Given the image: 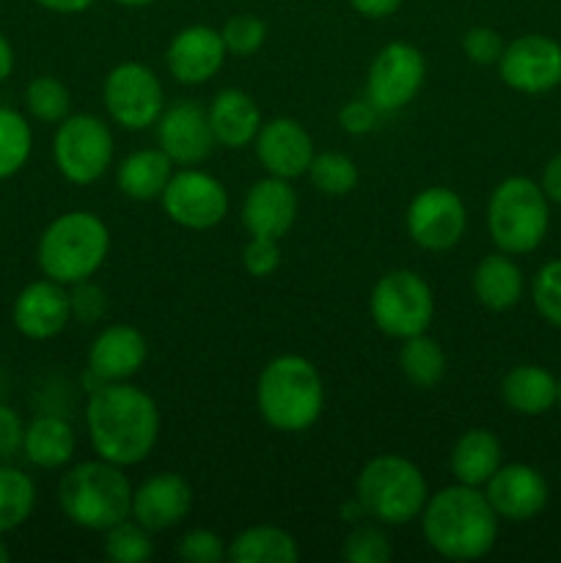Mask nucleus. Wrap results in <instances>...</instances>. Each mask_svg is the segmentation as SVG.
<instances>
[{"label": "nucleus", "mask_w": 561, "mask_h": 563, "mask_svg": "<svg viewBox=\"0 0 561 563\" xmlns=\"http://www.w3.org/2000/svg\"><path fill=\"white\" fill-rule=\"evenodd\" d=\"M350 5L366 20H385L399 11L402 0H350Z\"/></svg>", "instance_id": "obj_46"}, {"label": "nucleus", "mask_w": 561, "mask_h": 563, "mask_svg": "<svg viewBox=\"0 0 561 563\" xmlns=\"http://www.w3.org/2000/svg\"><path fill=\"white\" fill-rule=\"evenodd\" d=\"M148 361L146 335L132 324H110L88 350V377L102 383H124L132 379Z\"/></svg>", "instance_id": "obj_21"}, {"label": "nucleus", "mask_w": 561, "mask_h": 563, "mask_svg": "<svg viewBox=\"0 0 561 563\" xmlns=\"http://www.w3.org/2000/svg\"><path fill=\"white\" fill-rule=\"evenodd\" d=\"M297 192L289 179L264 176L253 181L242 201V225L251 236H273L284 240L297 220Z\"/></svg>", "instance_id": "obj_20"}, {"label": "nucleus", "mask_w": 561, "mask_h": 563, "mask_svg": "<svg viewBox=\"0 0 561 563\" xmlns=\"http://www.w3.org/2000/svg\"><path fill=\"white\" fill-rule=\"evenodd\" d=\"M427 80V60L410 42H391L374 55L366 77V99L380 113L407 108Z\"/></svg>", "instance_id": "obj_11"}, {"label": "nucleus", "mask_w": 561, "mask_h": 563, "mask_svg": "<svg viewBox=\"0 0 561 563\" xmlns=\"http://www.w3.org/2000/svg\"><path fill=\"white\" fill-rule=\"evenodd\" d=\"M242 267L253 278H270L280 267V247L273 236H251L242 247Z\"/></svg>", "instance_id": "obj_41"}, {"label": "nucleus", "mask_w": 561, "mask_h": 563, "mask_svg": "<svg viewBox=\"0 0 561 563\" xmlns=\"http://www.w3.org/2000/svg\"><path fill=\"white\" fill-rule=\"evenodd\" d=\"M504 47H506L504 36L490 25H473L468 27L465 36H462V53L468 55L471 64H479V66L498 64Z\"/></svg>", "instance_id": "obj_40"}, {"label": "nucleus", "mask_w": 561, "mask_h": 563, "mask_svg": "<svg viewBox=\"0 0 561 563\" xmlns=\"http://www.w3.org/2000/svg\"><path fill=\"white\" fill-rule=\"evenodd\" d=\"M429 487L421 467L399 454H380L361 467L355 500L369 520L399 528L421 517Z\"/></svg>", "instance_id": "obj_6"}, {"label": "nucleus", "mask_w": 561, "mask_h": 563, "mask_svg": "<svg viewBox=\"0 0 561 563\" xmlns=\"http://www.w3.org/2000/svg\"><path fill=\"white\" fill-rule=\"evenodd\" d=\"M14 328L31 341H50L64 333L72 322V300L69 291L58 280H33L16 295L11 306Z\"/></svg>", "instance_id": "obj_17"}, {"label": "nucleus", "mask_w": 561, "mask_h": 563, "mask_svg": "<svg viewBox=\"0 0 561 563\" xmlns=\"http://www.w3.org/2000/svg\"><path fill=\"white\" fill-rule=\"evenodd\" d=\"M534 308L548 324L561 330V258L544 262L531 284Z\"/></svg>", "instance_id": "obj_37"}, {"label": "nucleus", "mask_w": 561, "mask_h": 563, "mask_svg": "<svg viewBox=\"0 0 561 563\" xmlns=\"http://www.w3.org/2000/svg\"><path fill=\"white\" fill-rule=\"evenodd\" d=\"M526 278L509 253H490L473 269V295L487 311H512L522 300Z\"/></svg>", "instance_id": "obj_25"}, {"label": "nucleus", "mask_w": 561, "mask_h": 563, "mask_svg": "<svg viewBox=\"0 0 561 563\" xmlns=\"http://www.w3.org/2000/svg\"><path fill=\"white\" fill-rule=\"evenodd\" d=\"M394 555L388 533L380 528V522H358L341 544V559L350 563H385Z\"/></svg>", "instance_id": "obj_36"}, {"label": "nucleus", "mask_w": 561, "mask_h": 563, "mask_svg": "<svg viewBox=\"0 0 561 563\" xmlns=\"http://www.w3.org/2000/svg\"><path fill=\"white\" fill-rule=\"evenodd\" d=\"M157 146L182 168H196L212 154L215 135L209 126L207 108L193 99H179L163 110L157 119Z\"/></svg>", "instance_id": "obj_15"}, {"label": "nucleus", "mask_w": 561, "mask_h": 563, "mask_svg": "<svg viewBox=\"0 0 561 563\" xmlns=\"http://www.w3.org/2000/svg\"><path fill=\"white\" fill-rule=\"evenodd\" d=\"M495 66L512 91L548 93L561 86V44L544 33H526L506 44Z\"/></svg>", "instance_id": "obj_14"}, {"label": "nucleus", "mask_w": 561, "mask_h": 563, "mask_svg": "<svg viewBox=\"0 0 561 563\" xmlns=\"http://www.w3.org/2000/svg\"><path fill=\"white\" fill-rule=\"evenodd\" d=\"M170 176H174V163L163 148H138L119 163L116 185L132 201H154L163 196Z\"/></svg>", "instance_id": "obj_28"}, {"label": "nucleus", "mask_w": 561, "mask_h": 563, "mask_svg": "<svg viewBox=\"0 0 561 563\" xmlns=\"http://www.w3.org/2000/svg\"><path fill=\"white\" fill-rule=\"evenodd\" d=\"M33 3H38L47 11H55V14H80V11L91 9L97 0H33Z\"/></svg>", "instance_id": "obj_47"}, {"label": "nucleus", "mask_w": 561, "mask_h": 563, "mask_svg": "<svg viewBox=\"0 0 561 563\" xmlns=\"http://www.w3.org/2000/svg\"><path fill=\"white\" fill-rule=\"evenodd\" d=\"M22 438H25L22 418L9 405H0V460H9L22 451Z\"/></svg>", "instance_id": "obj_44"}, {"label": "nucleus", "mask_w": 561, "mask_h": 563, "mask_svg": "<svg viewBox=\"0 0 561 563\" xmlns=\"http://www.w3.org/2000/svg\"><path fill=\"white\" fill-rule=\"evenodd\" d=\"M256 407L278 432H308L324 410L322 374L302 355L273 357L258 374Z\"/></svg>", "instance_id": "obj_3"}, {"label": "nucleus", "mask_w": 561, "mask_h": 563, "mask_svg": "<svg viewBox=\"0 0 561 563\" xmlns=\"http://www.w3.org/2000/svg\"><path fill=\"white\" fill-rule=\"evenodd\" d=\"M105 110L119 126L143 132L157 124L165 110V91L160 77L138 60L113 66L102 86Z\"/></svg>", "instance_id": "obj_10"}, {"label": "nucleus", "mask_w": 561, "mask_h": 563, "mask_svg": "<svg viewBox=\"0 0 561 563\" xmlns=\"http://www.w3.org/2000/svg\"><path fill=\"white\" fill-rule=\"evenodd\" d=\"M33 148V132L25 115L14 108H0V181L25 168Z\"/></svg>", "instance_id": "obj_32"}, {"label": "nucleus", "mask_w": 561, "mask_h": 563, "mask_svg": "<svg viewBox=\"0 0 561 563\" xmlns=\"http://www.w3.org/2000/svg\"><path fill=\"white\" fill-rule=\"evenodd\" d=\"M501 401L522 418H539L559 405V379L537 363H522L501 379Z\"/></svg>", "instance_id": "obj_24"}, {"label": "nucleus", "mask_w": 561, "mask_h": 563, "mask_svg": "<svg viewBox=\"0 0 561 563\" xmlns=\"http://www.w3.org/2000/svg\"><path fill=\"white\" fill-rule=\"evenodd\" d=\"M410 240L432 253L451 251L460 245L468 229L465 201L449 187H427L410 201L405 214Z\"/></svg>", "instance_id": "obj_13"}, {"label": "nucleus", "mask_w": 561, "mask_h": 563, "mask_svg": "<svg viewBox=\"0 0 561 563\" xmlns=\"http://www.w3.org/2000/svg\"><path fill=\"white\" fill-rule=\"evenodd\" d=\"M148 528H143L138 520H121L119 526L105 531V555L113 563H143L154 555L152 537Z\"/></svg>", "instance_id": "obj_35"}, {"label": "nucleus", "mask_w": 561, "mask_h": 563, "mask_svg": "<svg viewBox=\"0 0 561 563\" xmlns=\"http://www.w3.org/2000/svg\"><path fill=\"white\" fill-rule=\"evenodd\" d=\"M539 185H542L544 196L550 198V203H559L561 207V152H556L553 157L548 159V165L542 168V179H539Z\"/></svg>", "instance_id": "obj_45"}, {"label": "nucleus", "mask_w": 561, "mask_h": 563, "mask_svg": "<svg viewBox=\"0 0 561 563\" xmlns=\"http://www.w3.org/2000/svg\"><path fill=\"white\" fill-rule=\"evenodd\" d=\"M113 3H119V5H127V9H143V5L154 3V0H113Z\"/></svg>", "instance_id": "obj_49"}, {"label": "nucleus", "mask_w": 561, "mask_h": 563, "mask_svg": "<svg viewBox=\"0 0 561 563\" xmlns=\"http://www.w3.org/2000/svg\"><path fill=\"white\" fill-rule=\"evenodd\" d=\"M380 110L374 108L369 99H355V102H346L339 113L341 130L350 132V135H366L377 126Z\"/></svg>", "instance_id": "obj_43"}, {"label": "nucleus", "mask_w": 561, "mask_h": 563, "mask_svg": "<svg viewBox=\"0 0 561 563\" xmlns=\"http://www.w3.org/2000/svg\"><path fill=\"white\" fill-rule=\"evenodd\" d=\"M399 368L413 388L432 390L446 377V352L432 335L418 333L402 341Z\"/></svg>", "instance_id": "obj_30"}, {"label": "nucleus", "mask_w": 561, "mask_h": 563, "mask_svg": "<svg viewBox=\"0 0 561 563\" xmlns=\"http://www.w3.org/2000/svg\"><path fill=\"white\" fill-rule=\"evenodd\" d=\"M369 313L388 339L405 341L429 330L435 319V295L413 269H391L374 284Z\"/></svg>", "instance_id": "obj_8"}, {"label": "nucleus", "mask_w": 561, "mask_h": 563, "mask_svg": "<svg viewBox=\"0 0 561 563\" xmlns=\"http://www.w3.org/2000/svg\"><path fill=\"white\" fill-rule=\"evenodd\" d=\"M132 484L124 467L105 460L69 467L58 484V506L72 526L105 533L132 517Z\"/></svg>", "instance_id": "obj_4"}, {"label": "nucleus", "mask_w": 561, "mask_h": 563, "mask_svg": "<svg viewBox=\"0 0 561 563\" xmlns=\"http://www.w3.org/2000/svg\"><path fill=\"white\" fill-rule=\"evenodd\" d=\"M226 550H229V544L207 528L187 531L176 544V555L185 563H220L226 561Z\"/></svg>", "instance_id": "obj_39"}, {"label": "nucleus", "mask_w": 561, "mask_h": 563, "mask_svg": "<svg viewBox=\"0 0 561 563\" xmlns=\"http://www.w3.org/2000/svg\"><path fill=\"white\" fill-rule=\"evenodd\" d=\"M308 179L319 192L330 198L350 196L358 187V165L352 163L346 154L341 152H324L314 154L311 168H308Z\"/></svg>", "instance_id": "obj_34"}, {"label": "nucleus", "mask_w": 561, "mask_h": 563, "mask_svg": "<svg viewBox=\"0 0 561 563\" xmlns=\"http://www.w3.org/2000/svg\"><path fill=\"white\" fill-rule=\"evenodd\" d=\"M72 300V317L82 324H94L108 308V300H105L102 291L94 284L82 280V284H75V291L69 295Z\"/></svg>", "instance_id": "obj_42"}, {"label": "nucleus", "mask_w": 561, "mask_h": 563, "mask_svg": "<svg viewBox=\"0 0 561 563\" xmlns=\"http://www.w3.org/2000/svg\"><path fill=\"white\" fill-rule=\"evenodd\" d=\"M25 108L42 124H61L69 115V88L53 75H38L25 88Z\"/></svg>", "instance_id": "obj_33"}, {"label": "nucleus", "mask_w": 561, "mask_h": 563, "mask_svg": "<svg viewBox=\"0 0 561 563\" xmlns=\"http://www.w3.org/2000/svg\"><path fill=\"white\" fill-rule=\"evenodd\" d=\"M501 465H504V445L490 429H468L449 456L451 476L457 478V484L468 487H484Z\"/></svg>", "instance_id": "obj_26"}, {"label": "nucleus", "mask_w": 561, "mask_h": 563, "mask_svg": "<svg viewBox=\"0 0 561 563\" xmlns=\"http://www.w3.org/2000/svg\"><path fill=\"white\" fill-rule=\"evenodd\" d=\"M559 407H561V379H559Z\"/></svg>", "instance_id": "obj_51"}, {"label": "nucleus", "mask_w": 561, "mask_h": 563, "mask_svg": "<svg viewBox=\"0 0 561 563\" xmlns=\"http://www.w3.org/2000/svg\"><path fill=\"white\" fill-rule=\"evenodd\" d=\"M91 449L99 460L135 467L148 460L160 438L157 401L138 385L102 383L91 388L86 407Z\"/></svg>", "instance_id": "obj_1"}, {"label": "nucleus", "mask_w": 561, "mask_h": 563, "mask_svg": "<svg viewBox=\"0 0 561 563\" xmlns=\"http://www.w3.org/2000/svg\"><path fill=\"white\" fill-rule=\"evenodd\" d=\"M226 55L229 49L220 31L209 25H187L170 38L165 64H168L170 77L182 86H204L223 69Z\"/></svg>", "instance_id": "obj_19"}, {"label": "nucleus", "mask_w": 561, "mask_h": 563, "mask_svg": "<svg viewBox=\"0 0 561 563\" xmlns=\"http://www.w3.org/2000/svg\"><path fill=\"white\" fill-rule=\"evenodd\" d=\"M220 36H223L229 55L248 58V55L256 53L264 44V38H267V25L253 14H234L226 20L223 27H220Z\"/></svg>", "instance_id": "obj_38"}, {"label": "nucleus", "mask_w": 561, "mask_h": 563, "mask_svg": "<svg viewBox=\"0 0 561 563\" xmlns=\"http://www.w3.org/2000/svg\"><path fill=\"white\" fill-rule=\"evenodd\" d=\"M253 148H256L258 163L270 176L289 181L297 176H306L314 154H317L306 126L289 115H278V119L262 124Z\"/></svg>", "instance_id": "obj_18"}, {"label": "nucleus", "mask_w": 561, "mask_h": 563, "mask_svg": "<svg viewBox=\"0 0 561 563\" xmlns=\"http://www.w3.org/2000/svg\"><path fill=\"white\" fill-rule=\"evenodd\" d=\"M53 159L72 185H94L113 163V132L99 115H66L53 135Z\"/></svg>", "instance_id": "obj_9"}, {"label": "nucleus", "mask_w": 561, "mask_h": 563, "mask_svg": "<svg viewBox=\"0 0 561 563\" xmlns=\"http://www.w3.org/2000/svg\"><path fill=\"white\" fill-rule=\"evenodd\" d=\"M36 509V484L20 467L0 465V537L25 526Z\"/></svg>", "instance_id": "obj_31"}, {"label": "nucleus", "mask_w": 561, "mask_h": 563, "mask_svg": "<svg viewBox=\"0 0 561 563\" xmlns=\"http://www.w3.org/2000/svg\"><path fill=\"white\" fill-rule=\"evenodd\" d=\"M9 559H11L9 548H6V544H3V542H0V563H9Z\"/></svg>", "instance_id": "obj_50"}, {"label": "nucleus", "mask_w": 561, "mask_h": 563, "mask_svg": "<svg viewBox=\"0 0 561 563\" xmlns=\"http://www.w3.org/2000/svg\"><path fill=\"white\" fill-rule=\"evenodd\" d=\"M231 563H295L300 559L297 539L278 526H251L229 542Z\"/></svg>", "instance_id": "obj_29"}, {"label": "nucleus", "mask_w": 561, "mask_h": 563, "mask_svg": "<svg viewBox=\"0 0 561 563\" xmlns=\"http://www.w3.org/2000/svg\"><path fill=\"white\" fill-rule=\"evenodd\" d=\"M550 229V198L528 176H506L487 201V231L493 245L509 256H526L544 242Z\"/></svg>", "instance_id": "obj_7"}, {"label": "nucleus", "mask_w": 561, "mask_h": 563, "mask_svg": "<svg viewBox=\"0 0 561 563\" xmlns=\"http://www.w3.org/2000/svg\"><path fill=\"white\" fill-rule=\"evenodd\" d=\"M215 143L223 148H245L262 130V110L251 93L240 88H223L207 108Z\"/></svg>", "instance_id": "obj_23"}, {"label": "nucleus", "mask_w": 561, "mask_h": 563, "mask_svg": "<svg viewBox=\"0 0 561 563\" xmlns=\"http://www.w3.org/2000/svg\"><path fill=\"white\" fill-rule=\"evenodd\" d=\"M498 515L482 487L451 484L429 495L421 533L429 548L449 561H479L498 542Z\"/></svg>", "instance_id": "obj_2"}, {"label": "nucleus", "mask_w": 561, "mask_h": 563, "mask_svg": "<svg viewBox=\"0 0 561 563\" xmlns=\"http://www.w3.org/2000/svg\"><path fill=\"white\" fill-rule=\"evenodd\" d=\"M77 438L75 429L66 418L61 416H38L25 427V438H22V454L31 465L42 467V471H58V467L69 465L75 456Z\"/></svg>", "instance_id": "obj_27"}, {"label": "nucleus", "mask_w": 561, "mask_h": 563, "mask_svg": "<svg viewBox=\"0 0 561 563\" xmlns=\"http://www.w3.org/2000/svg\"><path fill=\"white\" fill-rule=\"evenodd\" d=\"M14 47H11L9 36H6L3 31H0V82H6L11 77V71H14Z\"/></svg>", "instance_id": "obj_48"}, {"label": "nucleus", "mask_w": 561, "mask_h": 563, "mask_svg": "<svg viewBox=\"0 0 561 563\" xmlns=\"http://www.w3.org/2000/svg\"><path fill=\"white\" fill-rule=\"evenodd\" d=\"M110 253V229L94 212L72 209L42 231L36 262L44 278L64 286L91 280Z\"/></svg>", "instance_id": "obj_5"}, {"label": "nucleus", "mask_w": 561, "mask_h": 563, "mask_svg": "<svg viewBox=\"0 0 561 563\" xmlns=\"http://www.w3.org/2000/svg\"><path fill=\"white\" fill-rule=\"evenodd\" d=\"M160 201L168 220L190 231L215 229L229 214V192L223 181L196 168L176 170Z\"/></svg>", "instance_id": "obj_12"}, {"label": "nucleus", "mask_w": 561, "mask_h": 563, "mask_svg": "<svg viewBox=\"0 0 561 563\" xmlns=\"http://www.w3.org/2000/svg\"><path fill=\"white\" fill-rule=\"evenodd\" d=\"M484 495H487L498 520L528 522L544 511L550 487L537 467L512 462V465H501L490 476V482L484 484Z\"/></svg>", "instance_id": "obj_16"}, {"label": "nucleus", "mask_w": 561, "mask_h": 563, "mask_svg": "<svg viewBox=\"0 0 561 563\" xmlns=\"http://www.w3.org/2000/svg\"><path fill=\"white\" fill-rule=\"evenodd\" d=\"M193 511V487L179 473H154L132 493V520L148 531H168Z\"/></svg>", "instance_id": "obj_22"}]
</instances>
